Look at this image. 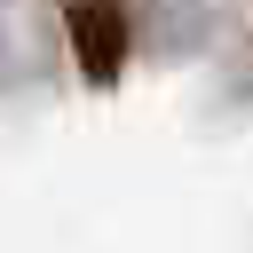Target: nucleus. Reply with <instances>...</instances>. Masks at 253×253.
Listing matches in <instances>:
<instances>
[{
	"mask_svg": "<svg viewBox=\"0 0 253 253\" xmlns=\"http://www.w3.org/2000/svg\"><path fill=\"white\" fill-rule=\"evenodd\" d=\"M63 24H71L79 79L111 87V79L126 71V47H134V32H126V8H119V0H71V8H63Z\"/></svg>",
	"mask_w": 253,
	"mask_h": 253,
	"instance_id": "1",
	"label": "nucleus"
}]
</instances>
